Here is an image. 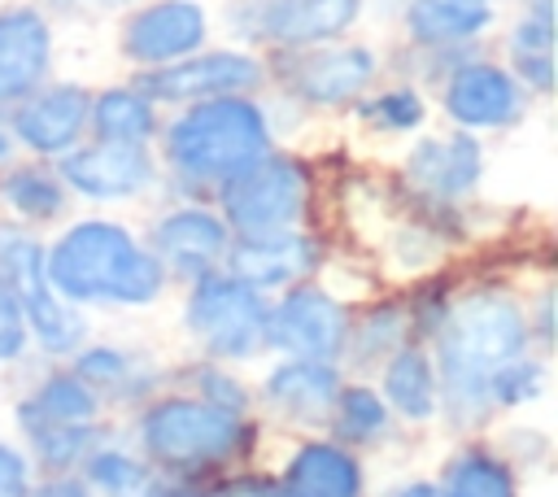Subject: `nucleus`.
<instances>
[{"label":"nucleus","instance_id":"393cba45","mask_svg":"<svg viewBox=\"0 0 558 497\" xmlns=\"http://www.w3.org/2000/svg\"><path fill=\"white\" fill-rule=\"evenodd\" d=\"M288 488L296 497H362V471L340 445L310 440L288 462Z\"/></svg>","mask_w":558,"mask_h":497},{"label":"nucleus","instance_id":"7ed1b4c3","mask_svg":"<svg viewBox=\"0 0 558 497\" xmlns=\"http://www.w3.org/2000/svg\"><path fill=\"white\" fill-rule=\"evenodd\" d=\"M523 349H527V314L519 310L514 296L493 288L462 292L436 331V357H440L436 384L445 388L449 410L480 414L488 405V379L506 362L523 357Z\"/></svg>","mask_w":558,"mask_h":497},{"label":"nucleus","instance_id":"a19ab883","mask_svg":"<svg viewBox=\"0 0 558 497\" xmlns=\"http://www.w3.org/2000/svg\"><path fill=\"white\" fill-rule=\"evenodd\" d=\"M257 497H296V493H292V488H262Z\"/></svg>","mask_w":558,"mask_h":497},{"label":"nucleus","instance_id":"4c0bfd02","mask_svg":"<svg viewBox=\"0 0 558 497\" xmlns=\"http://www.w3.org/2000/svg\"><path fill=\"white\" fill-rule=\"evenodd\" d=\"M140 497H201V493L187 488V484H170V480H161V484H144Z\"/></svg>","mask_w":558,"mask_h":497},{"label":"nucleus","instance_id":"f3484780","mask_svg":"<svg viewBox=\"0 0 558 497\" xmlns=\"http://www.w3.org/2000/svg\"><path fill=\"white\" fill-rule=\"evenodd\" d=\"M484 179V144L466 131L423 135L405 148V183H414L432 201H462Z\"/></svg>","mask_w":558,"mask_h":497},{"label":"nucleus","instance_id":"bb28decb","mask_svg":"<svg viewBox=\"0 0 558 497\" xmlns=\"http://www.w3.org/2000/svg\"><path fill=\"white\" fill-rule=\"evenodd\" d=\"M384 401L405 419H432L440 401L432 357L418 349H397L384 366Z\"/></svg>","mask_w":558,"mask_h":497},{"label":"nucleus","instance_id":"ddd939ff","mask_svg":"<svg viewBox=\"0 0 558 497\" xmlns=\"http://www.w3.org/2000/svg\"><path fill=\"white\" fill-rule=\"evenodd\" d=\"M87 105L92 87L78 78H48L13 109H4V126L22 153L35 161H57L74 144L87 140Z\"/></svg>","mask_w":558,"mask_h":497},{"label":"nucleus","instance_id":"aec40b11","mask_svg":"<svg viewBox=\"0 0 558 497\" xmlns=\"http://www.w3.org/2000/svg\"><path fill=\"white\" fill-rule=\"evenodd\" d=\"M318 266V244L314 235L288 227V231H262V235H240L227 244V275L248 283L253 292L266 288H292Z\"/></svg>","mask_w":558,"mask_h":497},{"label":"nucleus","instance_id":"4468645a","mask_svg":"<svg viewBox=\"0 0 558 497\" xmlns=\"http://www.w3.org/2000/svg\"><path fill=\"white\" fill-rule=\"evenodd\" d=\"M52 170L61 174L65 192H74L83 201H131L157 183L161 161H157L153 144L83 140L70 153H61Z\"/></svg>","mask_w":558,"mask_h":497},{"label":"nucleus","instance_id":"f704fd0d","mask_svg":"<svg viewBox=\"0 0 558 497\" xmlns=\"http://www.w3.org/2000/svg\"><path fill=\"white\" fill-rule=\"evenodd\" d=\"M26 318H22V310H17V301L9 296V288L0 283V362H13V357H22V349H26Z\"/></svg>","mask_w":558,"mask_h":497},{"label":"nucleus","instance_id":"412c9836","mask_svg":"<svg viewBox=\"0 0 558 497\" xmlns=\"http://www.w3.org/2000/svg\"><path fill=\"white\" fill-rule=\"evenodd\" d=\"M501 61L527 96L545 100L554 92V0H519L501 39Z\"/></svg>","mask_w":558,"mask_h":497},{"label":"nucleus","instance_id":"c85d7f7f","mask_svg":"<svg viewBox=\"0 0 558 497\" xmlns=\"http://www.w3.org/2000/svg\"><path fill=\"white\" fill-rule=\"evenodd\" d=\"M440 497H514V475L493 453H462L445 466Z\"/></svg>","mask_w":558,"mask_h":497},{"label":"nucleus","instance_id":"5701e85b","mask_svg":"<svg viewBox=\"0 0 558 497\" xmlns=\"http://www.w3.org/2000/svg\"><path fill=\"white\" fill-rule=\"evenodd\" d=\"M336 392H340V375L331 362L318 357H288L266 375V401L296 419H314L331 410Z\"/></svg>","mask_w":558,"mask_h":497},{"label":"nucleus","instance_id":"c9c22d12","mask_svg":"<svg viewBox=\"0 0 558 497\" xmlns=\"http://www.w3.org/2000/svg\"><path fill=\"white\" fill-rule=\"evenodd\" d=\"M31 493V466L26 458L0 440V497H26Z\"/></svg>","mask_w":558,"mask_h":497},{"label":"nucleus","instance_id":"2eb2a0df","mask_svg":"<svg viewBox=\"0 0 558 497\" xmlns=\"http://www.w3.org/2000/svg\"><path fill=\"white\" fill-rule=\"evenodd\" d=\"M57 31L35 0H0V113L52 78Z\"/></svg>","mask_w":558,"mask_h":497},{"label":"nucleus","instance_id":"f8f14e48","mask_svg":"<svg viewBox=\"0 0 558 497\" xmlns=\"http://www.w3.org/2000/svg\"><path fill=\"white\" fill-rule=\"evenodd\" d=\"M187 331L214 357H253L266 344V301L248 283L231 279L227 270H209L196 279L187 310Z\"/></svg>","mask_w":558,"mask_h":497},{"label":"nucleus","instance_id":"2f4dec72","mask_svg":"<svg viewBox=\"0 0 558 497\" xmlns=\"http://www.w3.org/2000/svg\"><path fill=\"white\" fill-rule=\"evenodd\" d=\"M541 392H545V366L532 357H514L488 379V401L497 405H523V401H536Z\"/></svg>","mask_w":558,"mask_h":497},{"label":"nucleus","instance_id":"473e14b6","mask_svg":"<svg viewBox=\"0 0 558 497\" xmlns=\"http://www.w3.org/2000/svg\"><path fill=\"white\" fill-rule=\"evenodd\" d=\"M87 475H92V484H96L105 497H135V493L148 484V480H144V466H140L131 453H118V449L92 453Z\"/></svg>","mask_w":558,"mask_h":497},{"label":"nucleus","instance_id":"6e6552de","mask_svg":"<svg viewBox=\"0 0 558 497\" xmlns=\"http://www.w3.org/2000/svg\"><path fill=\"white\" fill-rule=\"evenodd\" d=\"M432 87H436V105L449 118V126L466 135L510 131L532 109V96L523 92V83L506 70L501 57H488L484 48L462 52Z\"/></svg>","mask_w":558,"mask_h":497},{"label":"nucleus","instance_id":"dca6fc26","mask_svg":"<svg viewBox=\"0 0 558 497\" xmlns=\"http://www.w3.org/2000/svg\"><path fill=\"white\" fill-rule=\"evenodd\" d=\"M266 344L292 353V357H318L331 362L349 344V318L340 301L323 288H288L266 310Z\"/></svg>","mask_w":558,"mask_h":497},{"label":"nucleus","instance_id":"20e7f679","mask_svg":"<svg viewBox=\"0 0 558 497\" xmlns=\"http://www.w3.org/2000/svg\"><path fill=\"white\" fill-rule=\"evenodd\" d=\"M384 78V57L375 44L362 39H336L318 48L296 52H270L266 57V87H279L283 100L310 109V113H340L353 109L375 83Z\"/></svg>","mask_w":558,"mask_h":497},{"label":"nucleus","instance_id":"79ce46f5","mask_svg":"<svg viewBox=\"0 0 558 497\" xmlns=\"http://www.w3.org/2000/svg\"><path fill=\"white\" fill-rule=\"evenodd\" d=\"M475 4H493V9H497V4H501V0H475Z\"/></svg>","mask_w":558,"mask_h":497},{"label":"nucleus","instance_id":"cd10ccee","mask_svg":"<svg viewBox=\"0 0 558 497\" xmlns=\"http://www.w3.org/2000/svg\"><path fill=\"white\" fill-rule=\"evenodd\" d=\"M96 392L78 375H48L17 410L22 423H92Z\"/></svg>","mask_w":558,"mask_h":497},{"label":"nucleus","instance_id":"72a5a7b5","mask_svg":"<svg viewBox=\"0 0 558 497\" xmlns=\"http://www.w3.org/2000/svg\"><path fill=\"white\" fill-rule=\"evenodd\" d=\"M126 371H131V362L118 349H87L78 357V371L74 375L83 384H118V379H126Z\"/></svg>","mask_w":558,"mask_h":497},{"label":"nucleus","instance_id":"f03ea898","mask_svg":"<svg viewBox=\"0 0 558 497\" xmlns=\"http://www.w3.org/2000/svg\"><path fill=\"white\" fill-rule=\"evenodd\" d=\"M44 275L74 305H148L166 288L157 253L113 218L70 222L44 253Z\"/></svg>","mask_w":558,"mask_h":497},{"label":"nucleus","instance_id":"ea45409f","mask_svg":"<svg viewBox=\"0 0 558 497\" xmlns=\"http://www.w3.org/2000/svg\"><path fill=\"white\" fill-rule=\"evenodd\" d=\"M13 153H17V144H13L9 126H4V113H0V166H9V161H13Z\"/></svg>","mask_w":558,"mask_h":497},{"label":"nucleus","instance_id":"b1692460","mask_svg":"<svg viewBox=\"0 0 558 497\" xmlns=\"http://www.w3.org/2000/svg\"><path fill=\"white\" fill-rule=\"evenodd\" d=\"M353 118L375 135H418L432 118V100H427L423 83H414V78H392V83L379 78L353 105Z\"/></svg>","mask_w":558,"mask_h":497},{"label":"nucleus","instance_id":"9d476101","mask_svg":"<svg viewBox=\"0 0 558 497\" xmlns=\"http://www.w3.org/2000/svg\"><path fill=\"white\" fill-rule=\"evenodd\" d=\"M0 283L17 301L26 331H35L48 353H70L83 344V318L70 310V301L52 292L44 275V248L17 222H0Z\"/></svg>","mask_w":558,"mask_h":497},{"label":"nucleus","instance_id":"9b49d317","mask_svg":"<svg viewBox=\"0 0 558 497\" xmlns=\"http://www.w3.org/2000/svg\"><path fill=\"white\" fill-rule=\"evenodd\" d=\"M214 44V13L205 0H135L118 13V57L140 70H161Z\"/></svg>","mask_w":558,"mask_h":497},{"label":"nucleus","instance_id":"4be33fe9","mask_svg":"<svg viewBox=\"0 0 558 497\" xmlns=\"http://www.w3.org/2000/svg\"><path fill=\"white\" fill-rule=\"evenodd\" d=\"M161 105H153L131 78L92 87L87 105V140H109V144H153L161 131Z\"/></svg>","mask_w":558,"mask_h":497},{"label":"nucleus","instance_id":"6ab92c4d","mask_svg":"<svg viewBox=\"0 0 558 497\" xmlns=\"http://www.w3.org/2000/svg\"><path fill=\"white\" fill-rule=\"evenodd\" d=\"M397 22H401V35L414 57L466 52L493 35L497 9L475 4V0H405Z\"/></svg>","mask_w":558,"mask_h":497},{"label":"nucleus","instance_id":"a878e982","mask_svg":"<svg viewBox=\"0 0 558 497\" xmlns=\"http://www.w3.org/2000/svg\"><path fill=\"white\" fill-rule=\"evenodd\" d=\"M0 201L26 222H52L65 214L70 192L48 161H9L0 166Z\"/></svg>","mask_w":558,"mask_h":497},{"label":"nucleus","instance_id":"a211bd4d","mask_svg":"<svg viewBox=\"0 0 558 497\" xmlns=\"http://www.w3.org/2000/svg\"><path fill=\"white\" fill-rule=\"evenodd\" d=\"M231 244V227L209 205H174L153 222V253L161 270H174L183 279L209 275Z\"/></svg>","mask_w":558,"mask_h":497},{"label":"nucleus","instance_id":"0eeeda50","mask_svg":"<svg viewBox=\"0 0 558 497\" xmlns=\"http://www.w3.org/2000/svg\"><path fill=\"white\" fill-rule=\"evenodd\" d=\"M310 192H314L310 166L288 148H270L218 187L222 222L240 235L288 231V227L301 222V214L310 205Z\"/></svg>","mask_w":558,"mask_h":497},{"label":"nucleus","instance_id":"1a4fd4ad","mask_svg":"<svg viewBox=\"0 0 558 497\" xmlns=\"http://www.w3.org/2000/svg\"><path fill=\"white\" fill-rule=\"evenodd\" d=\"M131 83L161 109L196 105L209 96H235V92H266V57L244 44H205L201 52L170 61L161 70H140Z\"/></svg>","mask_w":558,"mask_h":497},{"label":"nucleus","instance_id":"7c9ffc66","mask_svg":"<svg viewBox=\"0 0 558 497\" xmlns=\"http://www.w3.org/2000/svg\"><path fill=\"white\" fill-rule=\"evenodd\" d=\"M22 427L48 466H70L92 445V423H22Z\"/></svg>","mask_w":558,"mask_h":497},{"label":"nucleus","instance_id":"f257e3e1","mask_svg":"<svg viewBox=\"0 0 558 497\" xmlns=\"http://www.w3.org/2000/svg\"><path fill=\"white\" fill-rule=\"evenodd\" d=\"M157 161L187 187H222L275 148V113L262 92L209 96L161 118Z\"/></svg>","mask_w":558,"mask_h":497},{"label":"nucleus","instance_id":"58836bf2","mask_svg":"<svg viewBox=\"0 0 558 497\" xmlns=\"http://www.w3.org/2000/svg\"><path fill=\"white\" fill-rule=\"evenodd\" d=\"M392 497H440V488H436V484H423V480H414V484H401Z\"/></svg>","mask_w":558,"mask_h":497},{"label":"nucleus","instance_id":"39448f33","mask_svg":"<svg viewBox=\"0 0 558 497\" xmlns=\"http://www.w3.org/2000/svg\"><path fill=\"white\" fill-rule=\"evenodd\" d=\"M366 17V0H231L227 31L262 57L349 39Z\"/></svg>","mask_w":558,"mask_h":497},{"label":"nucleus","instance_id":"423d86ee","mask_svg":"<svg viewBox=\"0 0 558 497\" xmlns=\"http://www.w3.org/2000/svg\"><path fill=\"white\" fill-rule=\"evenodd\" d=\"M144 453L166 466H209L244 449L248 423L205 397H161L140 419Z\"/></svg>","mask_w":558,"mask_h":497},{"label":"nucleus","instance_id":"c756f323","mask_svg":"<svg viewBox=\"0 0 558 497\" xmlns=\"http://www.w3.org/2000/svg\"><path fill=\"white\" fill-rule=\"evenodd\" d=\"M331 410H336L340 436H349V440H375V436L388 427V405H384V397H379L375 388H362V384L340 388L336 401H331Z\"/></svg>","mask_w":558,"mask_h":497},{"label":"nucleus","instance_id":"e433bc0d","mask_svg":"<svg viewBox=\"0 0 558 497\" xmlns=\"http://www.w3.org/2000/svg\"><path fill=\"white\" fill-rule=\"evenodd\" d=\"M26 497H92V488L78 484V480H48V484H39V488L26 493Z\"/></svg>","mask_w":558,"mask_h":497}]
</instances>
